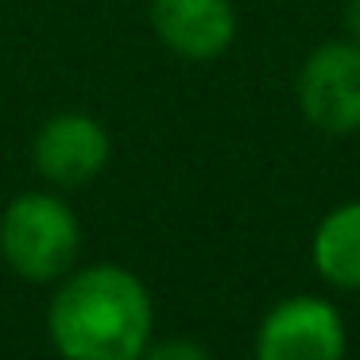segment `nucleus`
I'll return each instance as SVG.
<instances>
[{
    "instance_id": "1",
    "label": "nucleus",
    "mask_w": 360,
    "mask_h": 360,
    "mask_svg": "<svg viewBox=\"0 0 360 360\" xmlns=\"http://www.w3.org/2000/svg\"><path fill=\"white\" fill-rule=\"evenodd\" d=\"M47 337L63 360H140L155 337V306L136 271L89 264L58 279Z\"/></svg>"
},
{
    "instance_id": "2",
    "label": "nucleus",
    "mask_w": 360,
    "mask_h": 360,
    "mask_svg": "<svg viewBox=\"0 0 360 360\" xmlns=\"http://www.w3.org/2000/svg\"><path fill=\"white\" fill-rule=\"evenodd\" d=\"M82 252V225L66 198L47 190L16 194L0 213V256L20 279L58 283L74 271Z\"/></svg>"
},
{
    "instance_id": "3",
    "label": "nucleus",
    "mask_w": 360,
    "mask_h": 360,
    "mask_svg": "<svg viewBox=\"0 0 360 360\" xmlns=\"http://www.w3.org/2000/svg\"><path fill=\"white\" fill-rule=\"evenodd\" d=\"M298 109L326 136L345 140L360 132V43L345 35L310 51L298 70Z\"/></svg>"
},
{
    "instance_id": "4",
    "label": "nucleus",
    "mask_w": 360,
    "mask_h": 360,
    "mask_svg": "<svg viewBox=\"0 0 360 360\" xmlns=\"http://www.w3.org/2000/svg\"><path fill=\"white\" fill-rule=\"evenodd\" d=\"M349 333L329 298L295 295L264 314L252 345V360H345Z\"/></svg>"
},
{
    "instance_id": "5",
    "label": "nucleus",
    "mask_w": 360,
    "mask_h": 360,
    "mask_svg": "<svg viewBox=\"0 0 360 360\" xmlns=\"http://www.w3.org/2000/svg\"><path fill=\"white\" fill-rule=\"evenodd\" d=\"M112 143L89 112H58L35 132L32 163L51 186H86L109 167Z\"/></svg>"
},
{
    "instance_id": "6",
    "label": "nucleus",
    "mask_w": 360,
    "mask_h": 360,
    "mask_svg": "<svg viewBox=\"0 0 360 360\" xmlns=\"http://www.w3.org/2000/svg\"><path fill=\"white\" fill-rule=\"evenodd\" d=\"M148 16L159 43L190 63H210L236 39L233 0H151Z\"/></svg>"
},
{
    "instance_id": "7",
    "label": "nucleus",
    "mask_w": 360,
    "mask_h": 360,
    "mask_svg": "<svg viewBox=\"0 0 360 360\" xmlns=\"http://www.w3.org/2000/svg\"><path fill=\"white\" fill-rule=\"evenodd\" d=\"M314 271L337 290H360V198L329 210L314 229Z\"/></svg>"
},
{
    "instance_id": "8",
    "label": "nucleus",
    "mask_w": 360,
    "mask_h": 360,
    "mask_svg": "<svg viewBox=\"0 0 360 360\" xmlns=\"http://www.w3.org/2000/svg\"><path fill=\"white\" fill-rule=\"evenodd\" d=\"M140 360H213V352L194 337H163V341L151 337V345L143 349Z\"/></svg>"
},
{
    "instance_id": "9",
    "label": "nucleus",
    "mask_w": 360,
    "mask_h": 360,
    "mask_svg": "<svg viewBox=\"0 0 360 360\" xmlns=\"http://www.w3.org/2000/svg\"><path fill=\"white\" fill-rule=\"evenodd\" d=\"M345 35L352 43H360V0H349L345 4Z\"/></svg>"
}]
</instances>
